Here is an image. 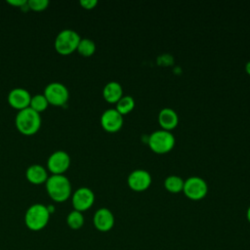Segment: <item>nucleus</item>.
Segmentation results:
<instances>
[{"instance_id": "obj_15", "label": "nucleus", "mask_w": 250, "mask_h": 250, "mask_svg": "<svg viewBox=\"0 0 250 250\" xmlns=\"http://www.w3.org/2000/svg\"><path fill=\"white\" fill-rule=\"evenodd\" d=\"M103 96L110 104H116L123 97L122 86L116 81H110L104 87Z\"/></svg>"}, {"instance_id": "obj_23", "label": "nucleus", "mask_w": 250, "mask_h": 250, "mask_svg": "<svg viewBox=\"0 0 250 250\" xmlns=\"http://www.w3.org/2000/svg\"><path fill=\"white\" fill-rule=\"evenodd\" d=\"M98 4L97 0H81L80 1V5L87 10H91L93 8H95Z\"/></svg>"}, {"instance_id": "obj_18", "label": "nucleus", "mask_w": 250, "mask_h": 250, "mask_svg": "<svg viewBox=\"0 0 250 250\" xmlns=\"http://www.w3.org/2000/svg\"><path fill=\"white\" fill-rule=\"evenodd\" d=\"M135 107V101L130 96H123L117 103L115 109L121 114H127L133 110Z\"/></svg>"}, {"instance_id": "obj_6", "label": "nucleus", "mask_w": 250, "mask_h": 250, "mask_svg": "<svg viewBox=\"0 0 250 250\" xmlns=\"http://www.w3.org/2000/svg\"><path fill=\"white\" fill-rule=\"evenodd\" d=\"M183 191L188 198L191 200H200L206 196L208 186L202 178L190 177L185 181Z\"/></svg>"}, {"instance_id": "obj_7", "label": "nucleus", "mask_w": 250, "mask_h": 250, "mask_svg": "<svg viewBox=\"0 0 250 250\" xmlns=\"http://www.w3.org/2000/svg\"><path fill=\"white\" fill-rule=\"evenodd\" d=\"M44 96L49 104L54 105H62L68 100L67 88L60 82H52L45 87Z\"/></svg>"}, {"instance_id": "obj_12", "label": "nucleus", "mask_w": 250, "mask_h": 250, "mask_svg": "<svg viewBox=\"0 0 250 250\" xmlns=\"http://www.w3.org/2000/svg\"><path fill=\"white\" fill-rule=\"evenodd\" d=\"M93 223L95 228L103 232L110 230L114 226V216L107 208H100L96 211Z\"/></svg>"}, {"instance_id": "obj_14", "label": "nucleus", "mask_w": 250, "mask_h": 250, "mask_svg": "<svg viewBox=\"0 0 250 250\" xmlns=\"http://www.w3.org/2000/svg\"><path fill=\"white\" fill-rule=\"evenodd\" d=\"M179 122V117L177 112L170 108V107H165L162 108L158 114V123L162 127L163 130L170 131L174 128L177 127Z\"/></svg>"}, {"instance_id": "obj_3", "label": "nucleus", "mask_w": 250, "mask_h": 250, "mask_svg": "<svg viewBox=\"0 0 250 250\" xmlns=\"http://www.w3.org/2000/svg\"><path fill=\"white\" fill-rule=\"evenodd\" d=\"M50 215L51 214L49 213L47 206L40 203H35L26 210L24 222L29 229L40 230L47 226Z\"/></svg>"}, {"instance_id": "obj_10", "label": "nucleus", "mask_w": 250, "mask_h": 250, "mask_svg": "<svg viewBox=\"0 0 250 250\" xmlns=\"http://www.w3.org/2000/svg\"><path fill=\"white\" fill-rule=\"evenodd\" d=\"M101 124L102 127L109 133L117 132L123 125V115H121L115 108H108L103 112L101 116Z\"/></svg>"}, {"instance_id": "obj_8", "label": "nucleus", "mask_w": 250, "mask_h": 250, "mask_svg": "<svg viewBox=\"0 0 250 250\" xmlns=\"http://www.w3.org/2000/svg\"><path fill=\"white\" fill-rule=\"evenodd\" d=\"M95 201V195L92 189L86 187L77 188L72 195V205L74 210L79 212L89 209Z\"/></svg>"}, {"instance_id": "obj_1", "label": "nucleus", "mask_w": 250, "mask_h": 250, "mask_svg": "<svg viewBox=\"0 0 250 250\" xmlns=\"http://www.w3.org/2000/svg\"><path fill=\"white\" fill-rule=\"evenodd\" d=\"M46 189L52 199L62 202L70 196L71 184L64 175L53 174L46 181Z\"/></svg>"}, {"instance_id": "obj_25", "label": "nucleus", "mask_w": 250, "mask_h": 250, "mask_svg": "<svg viewBox=\"0 0 250 250\" xmlns=\"http://www.w3.org/2000/svg\"><path fill=\"white\" fill-rule=\"evenodd\" d=\"M245 70H246L247 74L250 75V61L246 63V65H245Z\"/></svg>"}, {"instance_id": "obj_19", "label": "nucleus", "mask_w": 250, "mask_h": 250, "mask_svg": "<svg viewBox=\"0 0 250 250\" xmlns=\"http://www.w3.org/2000/svg\"><path fill=\"white\" fill-rule=\"evenodd\" d=\"M76 50L79 52L80 55L84 57H90L96 51V44L93 40L89 38H82L80 39Z\"/></svg>"}, {"instance_id": "obj_22", "label": "nucleus", "mask_w": 250, "mask_h": 250, "mask_svg": "<svg viewBox=\"0 0 250 250\" xmlns=\"http://www.w3.org/2000/svg\"><path fill=\"white\" fill-rule=\"evenodd\" d=\"M27 5L31 10L42 11L48 7L49 1L48 0H27Z\"/></svg>"}, {"instance_id": "obj_21", "label": "nucleus", "mask_w": 250, "mask_h": 250, "mask_svg": "<svg viewBox=\"0 0 250 250\" xmlns=\"http://www.w3.org/2000/svg\"><path fill=\"white\" fill-rule=\"evenodd\" d=\"M48 101L46 99V97L44 95L41 94H36L33 97H31L30 100V104L29 106L34 109L37 112H41L43 110L46 109V107L48 106Z\"/></svg>"}, {"instance_id": "obj_5", "label": "nucleus", "mask_w": 250, "mask_h": 250, "mask_svg": "<svg viewBox=\"0 0 250 250\" xmlns=\"http://www.w3.org/2000/svg\"><path fill=\"white\" fill-rule=\"evenodd\" d=\"M79 34L72 29H63L55 39L56 50L62 55H68L77 49L80 41Z\"/></svg>"}, {"instance_id": "obj_2", "label": "nucleus", "mask_w": 250, "mask_h": 250, "mask_svg": "<svg viewBox=\"0 0 250 250\" xmlns=\"http://www.w3.org/2000/svg\"><path fill=\"white\" fill-rule=\"evenodd\" d=\"M41 125V116L39 112L30 106L19 110L16 116V126L18 130L24 135H32L38 131Z\"/></svg>"}, {"instance_id": "obj_24", "label": "nucleus", "mask_w": 250, "mask_h": 250, "mask_svg": "<svg viewBox=\"0 0 250 250\" xmlns=\"http://www.w3.org/2000/svg\"><path fill=\"white\" fill-rule=\"evenodd\" d=\"M7 2L11 5H14V6H18V7H21L25 4H27V1L26 0H7Z\"/></svg>"}, {"instance_id": "obj_9", "label": "nucleus", "mask_w": 250, "mask_h": 250, "mask_svg": "<svg viewBox=\"0 0 250 250\" xmlns=\"http://www.w3.org/2000/svg\"><path fill=\"white\" fill-rule=\"evenodd\" d=\"M128 186L135 191H144L147 189L151 184L150 174L143 169H137L128 176Z\"/></svg>"}, {"instance_id": "obj_20", "label": "nucleus", "mask_w": 250, "mask_h": 250, "mask_svg": "<svg viewBox=\"0 0 250 250\" xmlns=\"http://www.w3.org/2000/svg\"><path fill=\"white\" fill-rule=\"evenodd\" d=\"M66 223L69 228H71L73 229H78L84 224V217L81 212H79L77 210H73L67 215Z\"/></svg>"}, {"instance_id": "obj_4", "label": "nucleus", "mask_w": 250, "mask_h": 250, "mask_svg": "<svg viewBox=\"0 0 250 250\" xmlns=\"http://www.w3.org/2000/svg\"><path fill=\"white\" fill-rule=\"evenodd\" d=\"M147 143L152 151L163 154L169 152L174 147L175 137L170 131L157 130L148 137Z\"/></svg>"}, {"instance_id": "obj_13", "label": "nucleus", "mask_w": 250, "mask_h": 250, "mask_svg": "<svg viewBox=\"0 0 250 250\" xmlns=\"http://www.w3.org/2000/svg\"><path fill=\"white\" fill-rule=\"evenodd\" d=\"M31 100V96L29 92L23 88L17 87L10 91L8 94V102L9 104L17 108V109H23L29 106Z\"/></svg>"}, {"instance_id": "obj_16", "label": "nucleus", "mask_w": 250, "mask_h": 250, "mask_svg": "<svg viewBox=\"0 0 250 250\" xmlns=\"http://www.w3.org/2000/svg\"><path fill=\"white\" fill-rule=\"evenodd\" d=\"M26 178L32 184H42L47 181L46 169L39 164H32L26 170Z\"/></svg>"}, {"instance_id": "obj_17", "label": "nucleus", "mask_w": 250, "mask_h": 250, "mask_svg": "<svg viewBox=\"0 0 250 250\" xmlns=\"http://www.w3.org/2000/svg\"><path fill=\"white\" fill-rule=\"evenodd\" d=\"M184 180L179 176H169L164 181V188L172 193H178L184 188Z\"/></svg>"}, {"instance_id": "obj_26", "label": "nucleus", "mask_w": 250, "mask_h": 250, "mask_svg": "<svg viewBox=\"0 0 250 250\" xmlns=\"http://www.w3.org/2000/svg\"><path fill=\"white\" fill-rule=\"evenodd\" d=\"M246 217H247L248 222L250 223V205H249V207H248V209H247V211H246Z\"/></svg>"}, {"instance_id": "obj_11", "label": "nucleus", "mask_w": 250, "mask_h": 250, "mask_svg": "<svg viewBox=\"0 0 250 250\" xmlns=\"http://www.w3.org/2000/svg\"><path fill=\"white\" fill-rule=\"evenodd\" d=\"M70 164L69 155L63 150H57L53 152L47 161L49 170L53 174H62Z\"/></svg>"}]
</instances>
